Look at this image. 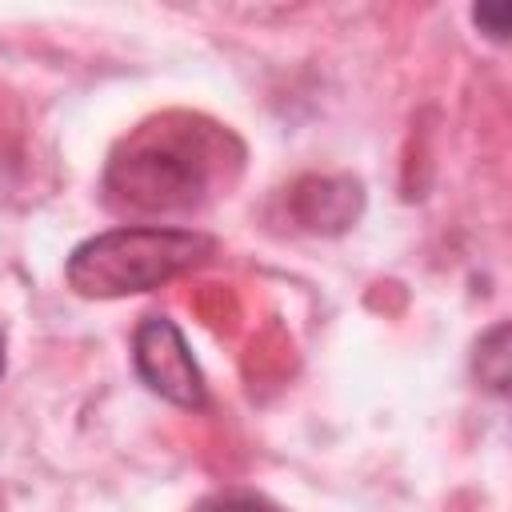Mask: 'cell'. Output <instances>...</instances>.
Listing matches in <instances>:
<instances>
[{
  "mask_svg": "<svg viewBox=\"0 0 512 512\" xmlns=\"http://www.w3.org/2000/svg\"><path fill=\"white\" fill-rule=\"evenodd\" d=\"M216 144L220 136L212 128H196L192 120L164 116L144 124L112 156L108 192L132 212H188L208 196Z\"/></svg>",
  "mask_w": 512,
  "mask_h": 512,
  "instance_id": "6da1fadb",
  "label": "cell"
},
{
  "mask_svg": "<svg viewBox=\"0 0 512 512\" xmlns=\"http://www.w3.org/2000/svg\"><path fill=\"white\" fill-rule=\"evenodd\" d=\"M204 256H212V240L204 232L132 224V228L100 232L80 248H72L64 276L80 296L112 300V296L160 288L172 276L196 268Z\"/></svg>",
  "mask_w": 512,
  "mask_h": 512,
  "instance_id": "7a4b0ae2",
  "label": "cell"
},
{
  "mask_svg": "<svg viewBox=\"0 0 512 512\" xmlns=\"http://www.w3.org/2000/svg\"><path fill=\"white\" fill-rule=\"evenodd\" d=\"M132 364L136 376L176 408H204V376L192 360L184 332L168 316H144L132 336Z\"/></svg>",
  "mask_w": 512,
  "mask_h": 512,
  "instance_id": "3957f363",
  "label": "cell"
},
{
  "mask_svg": "<svg viewBox=\"0 0 512 512\" xmlns=\"http://www.w3.org/2000/svg\"><path fill=\"white\" fill-rule=\"evenodd\" d=\"M504 340H508V324H496L480 340V380L492 384L496 392H504V384H508V352H504Z\"/></svg>",
  "mask_w": 512,
  "mask_h": 512,
  "instance_id": "277c9868",
  "label": "cell"
},
{
  "mask_svg": "<svg viewBox=\"0 0 512 512\" xmlns=\"http://www.w3.org/2000/svg\"><path fill=\"white\" fill-rule=\"evenodd\" d=\"M192 512H276V508L252 492H212Z\"/></svg>",
  "mask_w": 512,
  "mask_h": 512,
  "instance_id": "5b68a950",
  "label": "cell"
},
{
  "mask_svg": "<svg viewBox=\"0 0 512 512\" xmlns=\"http://www.w3.org/2000/svg\"><path fill=\"white\" fill-rule=\"evenodd\" d=\"M472 20H476L492 40H504V36H508V4H480V8H472Z\"/></svg>",
  "mask_w": 512,
  "mask_h": 512,
  "instance_id": "8992f818",
  "label": "cell"
},
{
  "mask_svg": "<svg viewBox=\"0 0 512 512\" xmlns=\"http://www.w3.org/2000/svg\"><path fill=\"white\" fill-rule=\"evenodd\" d=\"M0 376H4V344H0Z\"/></svg>",
  "mask_w": 512,
  "mask_h": 512,
  "instance_id": "52a82bcc",
  "label": "cell"
}]
</instances>
